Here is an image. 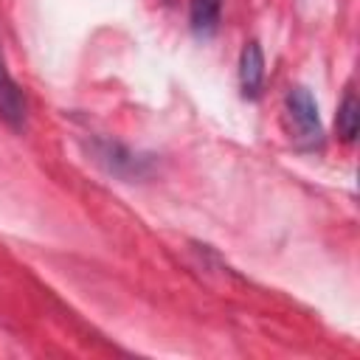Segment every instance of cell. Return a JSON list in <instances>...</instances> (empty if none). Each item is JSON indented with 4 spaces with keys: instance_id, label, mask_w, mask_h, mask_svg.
Wrapping results in <instances>:
<instances>
[{
    "instance_id": "6da1fadb",
    "label": "cell",
    "mask_w": 360,
    "mask_h": 360,
    "mask_svg": "<svg viewBox=\"0 0 360 360\" xmlns=\"http://www.w3.org/2000/svg\"><path fill=\"white\" fill-rule=\"evenodd\" d=\"M281 118H284V129L292 138L295 146L301 149H321L323 146V127H321V115H318V101L312 98V93L301 84L290 87L284 93V107H281Z\"/></svg>"
},
{
    "instance_id": "7a4b0ae2",
    "label": "cell",
    "mask_w": 360,
    "mask_h": 360,
    "mask_svg": "<svg viewBox=\"0 0 360 360\" xmlns=\"http://www.w3.org/2000/svg\"><path fill=\"white\" fill-rule=\"evenodd\" d=\"M239 90L245 98H259L262 96V87H264V53H262V45L256 39L245 42L242 53H239Z\"/></svg>"
},
{
    "instance_id": "3957f363",
    "label": "cell",
    "mask_w": 360,
    "mask_h": 360,
    "mask_svg": "<svg viewBox=\"0 0 360 360\" xmlns=\"http://www.w3.org/2000/svg\"><path fill=\"white\" fill-rule=\"evenodd\" d=\"M0 118L11 127L25 124V96H22L20 84L11 79V73L6 70L3 53H0Z\"/></svg>"
},
{
    "instance_id": "277c9868",
    "label": "cell",
    "mask_w": 360,
    "mask_h": 360,
    "mask_svg": "<svg viewBox=\"0 0 360 360\" xmlns=\"http://www.w3.org/2000/svg\"><path fill=\"white\" fill-rule=\"evenodd\" d=\"M222 17V0H188V22L197 37H214Z\"/></svg>"
},
{
    "instance_id": "5b68a950",
    "label": "cell",
    "mask_w": 360,
    "mask_h": 360,
    "mask_svg": "<svg viewBox=\"0 0 360 360\" xmlns=\"http://www.w3.org/2000/svg\"><path fill=\"white\" fill-rule=\"evenodd\" d=\"M335 129H338V138H340L343 143H354L357 129H360V104H357V96H354V90H352V87L346 90L343 101L338 104Z\"/></svg>"
}]
</instances>
